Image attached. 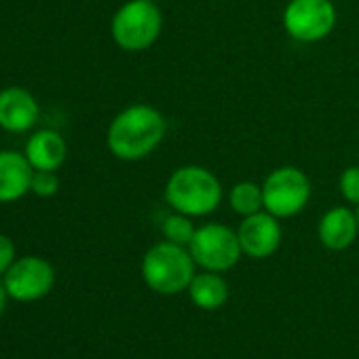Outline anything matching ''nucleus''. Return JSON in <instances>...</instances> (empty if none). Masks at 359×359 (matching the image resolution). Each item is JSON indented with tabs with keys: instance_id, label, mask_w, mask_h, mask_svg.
Segmentation results:
<instances>
[{
	"instance_id": "obj_20",
	"label": "nucleus",
	"mask_w": 359,
	"mask_h": 359,
	"mask_svg": "<svg viewBox=\"0 0 359 359\" xmlns=\"http://www.w3.org/2000/svg\"><path fill=\"white\" fill-rule=\"evenodd\" d=\"M7 298H9L7 287H5L3 281H0V315H3V311H5V306H7Z\"/></svg>"
},
{
	"instance_id": "obj_3",
	"label": "nucleus",
	"mask_w": 359,
	"mask_h": 359,
	"mask_svg": "<svg viewBox=\"0 0 359 359\" xmlns=\"http://www.w3.org/2000/svg\"><path fill=\"white\" fill-rule=\"evenodd\" d=\"M195 258L189 248L161 241L152 245L142 260V277L146 285L163 296L189 290L195 273Z\"/></svg>"
},
{
	"instance_id": "obj_12",
	"label": "nucleus",
	"mask_w": 359,
	"mask_h": 359,
	"mask_svg": "<svg viewBox=\"0 0 359 359\" xmlns=\"http://www.w3.org/2000/svg\"><path fill=\"white\" fill-rule=\"evenodd\" d=\"M319 241L332 250V252H342L353 245L359 233V222L357 214L348 208H332L327 210L321 220H319Z\"/></svg>"
},
{
	"instance_id": "obj_2",
	"label": "nucleus",
	"mask_w": 359,
	"mask_h": 359,
	"mask_svg": "<svg viewBox=\"0 0 359 359\" xmlns=\"http://www.w3.org/2000/svg\"><path fill=\"white\" fill-rule=\"evenodd\" d=\"M165 201L173 212L191 218L210 216L222 203V184L214 171L201 165L177 167L165 184Z\"/></svg>"
},
{
	"instance_id": "obj_21",
	"label": "nucleus",
	"mask_w": 359,
	"mask_h": 359,
	"mask_svg": "<svg viewBox=\"0 0 359 359\" xmlns=\"http://www.w3.org/2000/svg\"><path fill=\"white\" fill-rule=\"evenodd\" d=\"M355 214H357V222H359V205H357V212Z\"/></svg>"
},
{
	"instance_id": "obj_11",
	"label": "nucleus",
	"mask_w": 359,
	"mask_h": 359,
	"mask_svg": "<svg viewBox=\"0 0 359 359\" xmlns=\"http://www.w3.org/2000/svg\"><path fill=\"white\" fill-rule=\"evenodd\" d=\"M34 167L26 154L15 150H0V203L20 201L30 193Z\"/></svg>"
},
{
	"instance_id": "obj_4",
	"label": "nucleus",
	"mask_w": 359,
	"mask_h": 359,
	"mask_svg": "<svg viewBox=\"0 0 359 359\" xmlns=\"http://www.w3.org/2000/svg\"><path fill=\"white\" fill-rule=\"evenodd\" d=\"M163 30V13L154 0H129L112 18V41L129 53L144 51L156 43Z\"/></svg>"
},
{
	"instance_id": "obj_1",
	"label": "nucleus",
	"mask_w": 359,
	"mask_h": 359,
	"mask_svg": "<svg viewBox=\"0 0 359 359\" xmlns=\"http://www.w3.org/2000/svg\"><path fill=\"white\" fill-rule=\"evenodd\" d=\"M165 133L167 121L154 106L133 104L112 118L106 144L121 161H142L161 146Z\"/></svg>"
},
{
	"instance_id": "obj_5",
	"label": "nucleus",
	"mask_w": 359,
	"mask_h": 359,
	"mask_svg": "<svg viewBox=\"0 0 359 359\" xmlns=\"http://www.w3.org/2000/svg\"><path fill=\"white\" fill-rule=\"evenodd\" d=\"M264 210L273 216L294 218L298 216L311 199V180L298 167L285 165L273 169L262 182Z\"/></svg>"
},
{
	"instance_id": "obj_6",
	"label": "nucleus",
	"mask_w": 359,
	"mask_h": 359,
	"mask_svg": "<svg viewBox=\"0 0 359 359\" xmlns=\"http://www.w3.org/2000/svg\"><path fill=\"white\" fill-rule=\"evenodd\" d=\"M189 250L197 266H203L205 271H214V273L231 271L243 254L237 231L218 222L199 226L195 231Z\"/></svg>"
},
{
	"instance_id": "obj_10",
	"label": "nucleus",
	"mask_w": 359,
	"mask_h": 359,
	"mask_svg": "<svg viewBox=\"0 0 359 359\" xmlns=\"http://www.w3.org/2000/svg\"><path fill=\"white\" fill-rule=\"evenodd\" d=\"M41 108L24 87H7L0 91V127L9 133H26L39 121Z\"/></svg>"
},
{
	"instance_id": "obj_16",
	"label": "nucleus",
	"mask_w": 359,
	"mask_h": 359,
	"mask_svg": "<svg viewBox=\"0 0 359 359\" xmlns=\"http://www.w3.org/2000/svg\"><path fill=\"white\" fill-rule=\"evenodd\" d=\"M195 224H193V218L187 216V214H171L163 220V237L165 241H171L175 245H184L189 248L193 237H195Z\"/></svg>"
},
{
	"instance_id": "obj_18",
	"label": "nucleus",
	"mask_w": 359,
	"mask_h": 359,
	"mask_svg": "<svg viewBox=\"0 0 359 359\" xmlns=\"http://www.w3.org/2000/svg\"><path fill=\"white\" fill-rule=\"evenodd\" d=\"M338 191L351 205H359V165H351L340 173Z\"/></svg>"
},
{
	"instance_id": "obj_13",
	"label": "nucleus",
	"mask_w": 359,
	"mask_h": 359,
	"mask_svg": "<svg viewBox=\"0 0 359 359\" xmlns=\"http://www.w3.org/2000/svg\"><path fill=\"white\" fill-rule=\"evenodd\" d=\"M24 154L34 169L57 171L66 161L68 146H66V140L62 137V133H57L53 129H41L28 137Z\"/></svg>"
},
{
	"instance_id": "obj_8",
	"label": "nucleus",
	"mask_w": 359,
	"mask_h": 359,
	"mask_svg": "<svg viewBox=\"0 0 359 359\" xmlns=\"http://www.w3.org/2000/svg\"><path fill=\"white\" fill-rule=\"evenodd\" d=\"M3 283L13 300L34 302L45 298L53 290L55 271L47 260L39 256H26L11 264V269L5 273Z\"/></svg>"
},
{
	"instance_id": "obj_7",
	"label": "nucleus",
	"mask_w": 359,
	"mask_h": 359,
	"mask_svg": "<svg viewBox=\"0 0 359 359\" xmlns=\"http://www.w3.org/2000/svg\"><path fill=\"white\" fill-rule=\"evenodd\" d=\"M336 7L332 0H290L283 9V28L298 43H319L336 28Z\"/></svg>"
},
{
	"instance_id": "obj_15",
	"label": "nucleus",
	"mask_w": 359,
	"mask_h": 359,
	"mask_svg": "<svg viewBox=\"0 0 359 359\" xmlns=\"http://www.w3.org/2000/svg\"><path fill=\"white\" fill-rule=\"evenodd\" d=\"M229 203L231 210L239 216H252L264 210V195H262V184L250 182V180H243V182H237L231 193H229Z\"/></svg>"
},
{
	"instance_id": "obj_17",
	"label": "nucleus",
	"mask_w": 359,
	"mask_h": 359,
	"mask_svg": "<svg viewBox=\"0 0 359 359\" xmlns=\"http://www.w3.org/2000/svg\"><path fill=\"white\" fill-rule=\"evenodd\" d=\"M60 191V177L55 171H47V169H34L32 173V184H30V193H34L36 197H53Z\"/></svg>"
},
{
	"instance_id": "obj_19",
	"label": "nucleus",
	"mask_w": 359,
	"mask_h": 359,
	"mask_svg": "<svg viewBox=\"0 0 359 359\" xmlns=\"http://www.w3.org/2000/svg\"><path fill=\"white\" fill-rule=\"evenodd\" d=\"M13 262H15V245L7 235L0 233V275H5Z\"/></svg>"
},
{
	"instance_id": "obj_9",
	"label": "nucleus",
	"mask_w": 359,
	"mask_h": 359,
	"mask_svg": "<svg viewBox=\"0 0 359 359\" xmlns=\"http://www.w3.org/2000/svg\"><path fill=\"white\" fill-rule=\"evenodd\" d=\"M237 235H239L243 254L256 260H264L273 256L279 250L281 239H283L279 218L269 214L266 210L245 216L243 222L239 224Z\"/></svg>"
},
{
	"instance_id": "obj_14",
	"label": "nucleus",
	"mask_w": 359,
	"mask_h": 359,
	"mask_svg": "<svg viewBox=\"0 0 359 359\" xmlns=\"http://www.w3.org/2000/svg\"><path fill=\"white\" fill-rule=\"evenodd\" d=\"M189 294H191V300L199 309L216 311L229 300V285L220 277V273L205 271V273H199L193 277V281L189 285Z\"/></svg>"
}]
</instances>
